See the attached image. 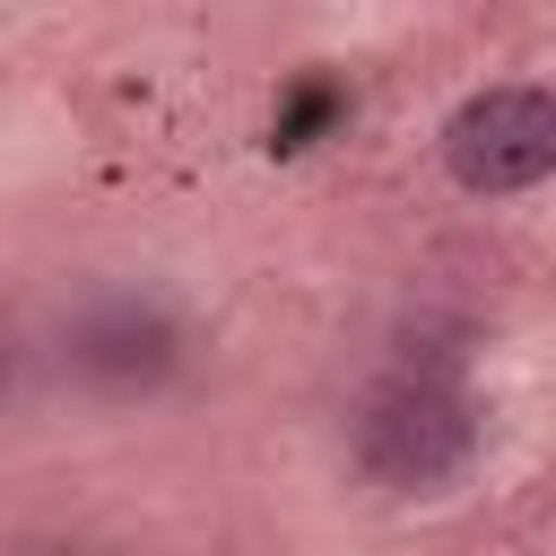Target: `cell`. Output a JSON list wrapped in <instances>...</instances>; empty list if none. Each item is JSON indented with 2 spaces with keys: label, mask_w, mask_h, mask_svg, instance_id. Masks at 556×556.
I'll use <instances>...</instances> for the list:
<instances>
[{
  "label": "cell",
  "mask_w": 556,
  "mask_h": 556,
  "mask_svg": "<svg viewBox=\"0 0 556 556\" xmlns=\"http://www.w3.org/2000/svg\"><path fill=\"white\" fill-rule=\"evenodd\" d=\"M469 452H478V408L452 382H434V374L382 382L365 400V417H356V460L382 486H400V495H426V486L460 478Z\"/></svg>",
  "instance_id": "1"
},
{
  "label": "cell",
  "mask_w": 556,
  "mask_h": 556,
  "mask_svg": "<svg viewBox=\"0 0 556 556\" xmlns=\"http://www.w3.org/2000/svg\"><path fill=\"white\" fill-rule=\"evenodd\" d=\"M443 165L460 191L504 200L556 174V96L547 87H478L443 122Z\"/></svg>",
  "instance_id": "2"
},
{
  "label": "cell",
  "mask_w": 556,
  "mask_h": 556,
  "mask_svg": "<svg viewBox=\"0 0 556 556\" xmlns=\"http://www.w3.org/2000/svg\"><path fill=\"white\" fill-rule=\"evenodd\" d=\"M174 356H182V330H174V313L148 304V295H96V304H78L70 330H61V365H70L87 391H113V400L156 391V382L174 374Z\"/></svg>",
  "instance_id": "3"
}]
</instances>
